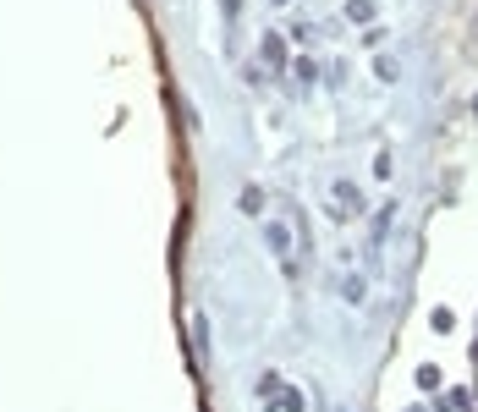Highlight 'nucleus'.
Returning <instances> with one entry per match:
<instances>
[{
	"mask_svg": "<svg viewBox=\"0 0 478 412\" xmlns=\"http://www.w3.org/2000/svg\"><path fill=\"white\" fill-rule=\"evenodd\" d=\"M347 17L352 22H374V0H347Z\"/></svg>",
	"mask_w": 478,
	"mask_h": 412,
	"instance_id": "1",
	"label": "nucleus"
},
{
	"mask_svg": "<svg viewBox=\"0 0 478 412\" xmlns=\"http://www.w3.org/2000/svg\"><path fill=\"white\" fill-rule=\"evenodd\" d=\"M473 110H478V99H473Z\"/></svg>",
	"mask_w": 478,
	"mask_h": 412,
	"instance_id": "3",
	"label": "nucleus"
},
{
	"mask_svg": "<svg viewBox=\"0 0 478 412\" xmlns=\"http://www.w3.org/2000/svg\"><path fill=\"white\" fill-rule=\"evenodd\" d=\"M418 385H423V391H435V385H440V369H435V363H423V369H418Z\"/></svg>",
	"mask_w": 478,
	"mask_h": 412,
	"instance_id": "2",
	"label": "nucleus"
}]
</instances>
